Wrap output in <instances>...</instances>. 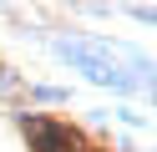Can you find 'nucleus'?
Masks as SVG:
<instances>
[{
    "label": "nucleus",
    "mask_w": 157,
    "mask_h": 152,
    "mask_svg": "<svg viewBox=\"0 0 157 152\" xmlns=\"http://www.w3.org/2000/svg\"><path fill=\"white\" fill-rule=\"evenodd\" d=\"M21 132H25V142H31L36 152H86V142L76 137L66 122H51V117H41V111H25Z\"/></svg>",
    "instance_id": "1"
},
{
    "label": "nucleus",
    "mask_w": 157,
    "mask_h": 152,
    "mask_svg": "<svg viewBox=\"0 0 157 152\" xmlns=\"http://www.w3.org/2000/svg\"><path fill=\"white\" fill-rule=\"evenodd\" d=\"M61 56H66V61H76V66H81V71H86L91 81H101V86H132V81H127V76H122V71H117V66H112L106 56H96L91 46H76V41H61Z\"/></svg>",
    "instance_id": "2"
}]
</instances>
